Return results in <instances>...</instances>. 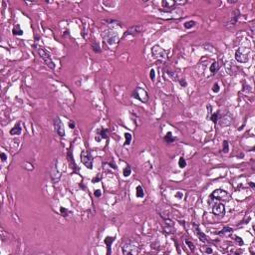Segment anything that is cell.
Masks as SVG:
<instances>
[{
	"label": "cell",
	"mask_w": 255,
	"mask_h": 255,
	"mask_svg": "<svg viewBox=\"0 0 255 255\" xmlns=\"http://www.w3.org/2000/svg\"><path fill=\"white\" fill-rule=\"evenodd\" d=\"M69 127H70L71 129H74V128H75V125H74V123H69Z\"/></svg>",
	"instance_id": "39"
},
{
	"label": "cell",
	"mask_w": 255,
	"mask_h": 255,
	"mask_svg": "<svg viewBox=\"0 0 255 255\" xmlns=\"http://www.w3.org/2000/svg\"><path fill=\"white\" fill-rule=\"evenodd\" d=\"M178 82L180 83V85L182 86V87H185V86L187 85V84H186V82H185L183 79H181V80H178Z\"/></svg>",
	"instance_id": "36"
},
{
	"label": "cell",
	"mask_w": 255,
	"mask_h": 255,
	"mask_svg": "<svg viewBox=\"0 0 255 255\" xmlns=\"http://www.w3.org/2000/svg\"><path fill=\"white\" fill-rule=\"evenodd\" d=\"M231 232H232V229H231L230 227H224L221 231L218 232V234H219V235H224V234H226V233H231Z\"/></svg>",
	"instance_id": "24"
},
{
	"label": "cell",
	"mask_w": 255,
	"mask_h": 255,
	"mask_svg": "<svg viewBox=\"0 0 255 255\" xmlns=\"http://www.w3.org/2000/svg\"><path fill=\"white\" fill-rule=\"evenodd\" d=\"M195 24H196V22H195V21H193V20H189V21H186V22L184 23V27H185L186 29H190V28L194 27V26H195Z\"/></svg>",
	"instance_id": "21"
},
{
	"label": "cell",
	"mask_w": 255,
	"mask_h": 255,
	"mask_svg": "<svg viewBox=\"0 0 255 255\" xmlns=\"http://www.w3.org/2000/svg\"><path fill=\"white\" fill-rule=\"evenodd\" d=\"M211 197H214L216 200L220 201H228L230 199V194L222 189H216L211 193Z\"/></svg>",
	"instance_id": "3"
},
{
	"label": "cell",
	"mask_w": 255,
	"mask_h": 255,
	"mask_svg": "<svg viewBox=\"0 0 255 255\" xmlns=\"http://www.w3.org/2000/svg\"><path fill=\"white\" fill-rule=\"evenodd\" d=\"M92 47H93V50L96 52V53H100L101 52V50L99 49V45L96 43V45H95V43H93L92 44Z\"/></svg>",
	"instance_id": "31"
},
{
	"label": "cell",
	"mask_w": 255,
	"mask_h": 255,
	"mask_svg": "<svg viewBox=\"0 0 255 255\" xmlns=\"http://www.w3.org/2000/svg\"><path fill=\"white\" fill-rule=\"evenodd\" d=\"M152 54L155 58H160V59H166L168 57L167 55V51L164 50L161 46L156 45L152 48Z\"/></svg>",
	"instance_id": "5"
},
{
	"label": "cell",
	"mask_w": 255,
	"mask_h": 255,
	"mask_svg": "<svg viewBox=\"0 0 255 255\" xmlns=\"http://www.w3.org/2000/svg\"><path fill=\"white\" fill-rule=\"evenodd\" d=\"M95 195H96L97 197H100V196H101V191H100V190L95 191Z\"/></svg>",
	"instance_id": "37"
},
{
	"label": "cell",
	"mask_w": 255,
	"mask_h": 255,
	"mask_svg": "<svg viewBox=\"0 0 255 255\" xmlns=\"http://www.w3.org/2000/svg\"><path fill=\"white\" fill-rule=\"evenodd\" d=\"M193 227H194V231H195V234L199 237V239L202 241V242H208L209 240H208V237L204 234V233H202V231L198 228V226L197 225H195V224H193Z\"/></svg>",
	"instance_id": "13"
},
{
	"label": "cell",
	"mask_w": 255,
	"mask_h": 255,
	"mask_svg": "<svg viewBox=\"0 0 255 255\" xmlns=\"http://www.w3.org/2000/svg\"><path fill=\"white\" fill-rule=\"evenodd\" d=\"M36 50H37V52H38V54H39V56H40V58L44 61V63L49 67V68H51V69H55V64H54V62L52 61V59H51V57H50V55L48 54V52L47 51H45L42 47H36L35 48Z\"/></svg>",
	"instance_id": "1"
},
{
	"label": "cell",
	"mask_w": 255,
	"mask_h": 255,
	"mask_svg": "<svg viewBox=\"0 0 255 255\" xmlns=\"http://www.w3.org/2000/svg\"><path fill=\"white\" fill-rule=\"evenodd\" d=\"M206 252H207V253H212V249H211V248H207V249H206Z\"/></svg>",
	"instance_id": "40"
},
{
	"label": "cell",
	"mask_w": 255,
	"mask_h": 255,
	"mask_svg": "<svg viewBox=\"0 0 255 255\" xmlns=\"http://www.w3.org/2000/svg\"><path fill=\"white\" fill-rule=\"evenodd\" d=\"M0 157H1V161H2V162H5V161L7 160V157H6V155H5L4 153H1Z\"/></svg>",
	"instance_id": "35"
},
{
	"label": "cell",
	"mask_w": 255,
	"mask_h": 255,
	"mask_svg": "<svg viewBox=\"0 0 255 255\" xmlns=\"http://www.w3.org/2000/svg\"><path fill=\"white\" fill-rule=\"evenodd\" d=\"M103 36L105 37L107 43L110 44V45H113L117 42L118 36H117V33L115 31H107L105 34H103Z\"/></svg>",
	"instance_id": "7"
},
{
	"label": "cell",
	"mask_w": 255,
	"mask_h": 255,
	"mask_svg": "<svg viewBox=\"0 0 255 255\" xmlns=\"http://www.w3.org/2000/svg\"><path fill=\"white\" fill-rule=\"evenodd\" d=\"M178 166H179V168H185V166H186V162H185V160L183 159V158H180L179 159V161H178Z\"/></svg>",
	"instance_id": "29"
},
{
	"label": "cell",
	"mask_w": 255,
	"mask_h": 255,
	"mask_svg": "<svg viewBox=\"0 0 255 255\" xmlns=\"http://www.w3.org/2000/svg\"><path fill=\"white\" fill-rule=\"evenodd\" d=\"M228 151H229V145H228V142L227 141H224L223 142V153L224 154H226V153H228Z\"/></svg>",
	"instance_id": "28"
},
{
	"label": "cell",
	"mask_w": 255,
	"mask_h": 255,
	"mask_svg": "<svg viewBox=\"0 0 255 255\" xmlns=\"http://www.w3.org/2000/svg\"><path fill=\"white\" fill-rule=\"evenodd\" d=\"M185 244L188 246V248H189V250L191 252H194V244L191 241H189L188 239H185Z\"/></svg>",
	"instance_id": "25"
},
{
	"label": "cell",
	"mask_w": 255,
	"mask_h": 255,
	"mask_svg": "<svg viewBox=\"0 0 255 255\" xmlns=\"http://www.w3.org/2000/svg\"><path fill=\"white\" fill-rule=\"evenodd\" d=\"M125 138H126L125 146H129V145H131V142H132V135H131L130 133H126V134H125Z\"/></svg>",
	"instance_id": "22"
},
{
	"label": "cell",
	"mask_w": 255,
	"mask_h": 255,
	"mask_svg": "<svg viewBox=\"0 0 255 255\" xmlns=\"http://www.w3.org/2000/svg\"><path fill=\"white\" fill-rule=\"evenodd\" d=\"M249 185L252 187V188H254V183L253 182H249Z\"/></svg>",
	"instance_id": "41"
},
{
	"label": "cell",
	"mask_w": 255,
	"mask_h": 255,
	"mask_svg": "<svg viewBox=\"0 0 255 255\" xmlns=\"http://www.w3.org/2000/svg\"><path fill=\"white\" fill-rule=\"evenodd\" d=\"M133 97L136 98V99H138V100H140V101L143 102V103H147V102L149 101V95H148L147 91L144 90V89L141 88V87L137 88V89L134 91Z\"/></svg>",
	"instance_id": "2"
},
{
	"label": "cell",
	"mask_w": 255,
	"mask_h": 255,
	"mask_svg": "<svg viewBox=\"0 0 255 255\" xmlns=\"http://www.w3.org/2000/svg\"><path fill=\"white\" fill-rule=\"evenodd\" d=\"M165 141H166V143H168V144H171V143H173V142L175 141V138L172 136V134L170 132V133H168V134L166 135Z\"/></svg>",
	"instance_id": "18"
},
{
	"label": "cell",
	"mask_w": 255,
	"mask_h": 255,
	"mask_svg": "<svg viewBox=\"0 0 255 255\" xmlns=\"http://www.w3.org/2000/svg\"><path fill=\"white\" fill-rule=\"evenodd\" d=\"M110 166H111V167H113V169H114V170H116V169H117V167H116V165L114 164V162L110 163Z\"/></svg>",
	"instance_id": "38"
},
{
	"label": "cell",
	"mask_w": 255,
	"mask_h": 255,
	"mask_svg": "<svg viewBox=\"0 0 255 255\" xmlns=\"http://www.w3.org/2000/svg\"><path fill=\"white\" fill-rule=\"evenodd\" d=\"M123 173H124V175L127 177V176H130L131 175V173H132V170H131V168L130 167H126L124 170H123Z\"/></svg>",
	"instance_id": "27"
},
{
	"label": "cell",
	"mask_w": 255,
	"mask_h": 255,
	"mask_svg": "<svg viewBox=\"0 0 255 255\" xmlns=\"http://www.w3.org/2000/svg\"><path fill=\"white\" fill-rule=\"evenodd\" d=\"M150 77H151V79H152V80H155V78H156V72H155V70H151Z\"/></svg>",
	"instance_id": "34"
},
{
	"label": "cell",
	"mask_w": 255,
	"mask_h": 255,
	"mask_svg": "<svg viewBox=\"0 0 255 255\" xmlns=\"http://www.w3.org/2000/svg\"><path fill=\"white\" fill-rule=\"evenodd\" d=\"M212 212H213L215 215H218V216L224 215V213H225V206H224V204H222V203L215 204V205L212 207Z\"/></svg>",
	"instance_id": "12"
},
{
	"label": "cell",
	"mask_w": 255,
	"mask_h": 255,
	"mask_svg": "<svg viewBox=\"0 0 255 255\" xmlns=\"http://www.w3.org/2000/svg\"><path fill=\"white\" fill-rule=\"evenodd\" d=\"M55 131H56V134L59 137H64L65 136L64 125H63V123L61 122V120L58 117L55 119Z\"/></svg>",
	"instance_id": "9"
},
{
	"label": "cell",
	"mask_w": 255,
	"mask_h": 255,
	"mask_svg": "<svg viewBox=\"0 0 255 255\" xmlns=\"http://www.w3.org/2000/svg\"><path fill=\"white\" fill-rule=\"evenodd\" d=\"M239 17H240V11L237 10V9H235V10L232 12V15H231L229 21L226 22L225 26H234V25L237 23V20H238Z\"/></svg>",
	"instance_id": "10"
},
{
	"label": "cell",
	"mask_w": 255,
	"mask_h": 255,
	"mask_svg": "<svg viewBox=\"0 0 255 255\" xmlns=\"http://www.w3.org/2000/svg\"><path fill=\"white\" fill-rule=\"evenodd\" d=\"M21 128H20V124L18 123V124H16L11 130H10V135H12V136H18V135H20L21 134Z\"/></svg>",
	"instance_id": "16"
},
{
	"label": "cell",
	"mask_w": 255,
	"mask_h": 255,
	"mask_svg": "<svg viewBox=\"0 0 255 255\" xmlns=\"http://www.w3.org/2000/svg\"><path fill=\"white\" fill-rule=\"evenodd\" d=\"M210 119H211V121H212L214 124H216V123H217V121H218V113L213 114V115L210 117Z\"/></svg>",
	"instance_id": "30"
},
{
	"label": "cell",
	"mask_w": 255,
	"mask_h": 255,
	"mask_svg": "<svg viewBox=\"0 0 255 255\" xmlns=\"http://www.w3.org/2000/svg\"><path fill=\"white\" fill-rule=\"evenodd\" d=\"M98 136H101V139H107V138H108V136H107V130H104V129L100 130Z\"/></svg>",
	"instance_id": "26"
},
{
	"label": "cell",
	"mask_w": 255,
	"mask_h": 255,
	"mask_svg": "<svg viewBox=\"0 0 255 255\" xmlns=\"http://www.w3.org/2000/svg\"><path fill=\"white\" fill-rule=\"evenodd\" d=\"M162 4H163L164 8H169V9H168V11H171V10H173V9H174V6L177 4V2H176V1H169V0H165V1H163V2H162Z\"/></svg>",
	"instance_id": "15"
},
{
	"label": "cell",
	"mask_w": 255,
	"mask_h": 255,
	"mask_svg": "<svg viewBox=\"0 0 255 255\" xmlns=\"http://www.w3.org/2000/svg\"><path fill=\"white\" fill-rule=\"evenodd\" d=\"M235 59L237 62L239 63H246L248 62L249 60V57H248V53L246 52V50H243V49H238L235 53Z\"/></svg>",
	"instance_id": "6"
},
{
	"label": "cell",
	"mask_w": 255,
	"mask_h": 255,
	"mask_svg": "<svg viewBox=\"0 0 255 255\" xmlns=\"http://www.w3.org/2000/svg\"><path fill=\"white\" fill-rule=\"evenodd\" d=\"M22 34H23V31L20 29L19 25H17L16 27H14V29H13V35H16V36H20V35H22Z\"/></svg>",
	"instance_id": "23"
},
{
	"label": "cell",
	"mask_w": 255,
	"mask_h": 255,
	"mask_svg": "<svg viewBox=\"0 0 255 255\" xmlns=\"http://www.w3.org/2000/svg\"><path fill=\"white\" fill-rule=\"evenodd\" d=\"M81 162L83 163V165L85 166L87 169H89V170L93 169L94 161H93V157H92L90 152H87V151L82 152V154H81Z\"/></svg>",
	"instance_id": "4"
},
{
	"label": "cell",
	"mask_w": 255,
	"mask_h": 255,
	"mask_svg": "<svg viewBox=\"0 0 255 255\" xmlns=\"http://www.w3.org/2000/svg\"><path fill=\"white\" fill-rule=\"evenodd\" d=\"M143 29H144V27H143V26H139V25L134 26V27H131V28L127 31V33L125 34V36H127V35H136V34H138V33H141V32L143 31Z\"/></svg>",
	"instance_id": "14"
},
{
	"label": "cell",
	"mask_w": 255,
	"mask_h": 255,
	"mask_svg": "<svg viewBox=\"0 0 255 255\" xmlns=\"http://www.w3.org/2000/svg\"><path fill=\"white\" fill-rule=\"evenodd\" d=\"M114 240H115V237H107L105 239V243L107 244V247H108V254L110 253V248H111V245L114 242Z\"/></svg>",
	"instance_id": "19"
},
{
	"label": "cell",
	"mask_w": 255,
	"mask_h": 255,
	"mask_svg": "<svg viewBox=\"0 0 255 255\" xmlns=\"http://www.w3.org/2000/svg\"><path fill=\"white\" fill-rule=\"evenodd\" d=\"M139 251H140L139 247H137L136 245H132V243H128L123 247L124 254H138Z\"/></svg>",
	"instance_id": "8"
},
{
	"label": "cell",
	"mask_w": 255,
	"mask_h": 255,
	"mask_svg": "<svg viewBox=\"0 0 255 255\" xmlns=\"http://www.w3.org/2000/svg\"><path fill=\"white\" fill-rule=\"evenodd\" d=\"M219 86H218V84H214L213 85V87H212V91L214 92V93H218L219 92Z\"/></svg>",
	"instance_id": "33"
},
{
	"label": "cell",
	"mask_w": 255,
	"mask_h": 255,
	"mask_svg": "<svg viewBox=\"0 0 255 255\" xmlns=\"http://www.w3.org/2000/svg\"><path fill=\"white\" fill-rule=\"evenodd\" d=\"M60 211H61V214H62L63 216H65V217H67V216H68V210H67L66 208H64V207H61Z\"/></svg>",
	"instance_id": "32"
},
{
	"label": "cell",
	"mask_w": 255,
	"mask_h": 255,
	"mask_svg": "<svg viewBox=\"0 0 255 255\" xmlns=\"http://www.w3.org/2000/svg\"><path fill=\"white\" fill-rule=\"evenodd\" d=\"M60 176H61V173L57 169V161H54L53 167L51 169V177L53 181H58V179H60Z\"/></svg>",
	"instance_id": "11"
},
{
	"label": "cell",
	"mask_w": 255,
	"mask_h": 255,
	"mask_svg": "<svg viewBox=\"0 0 255 255\" xmlns=\"http://www.w3.org/2000/svg\"><path fill=\"white\" fill-rule=\"evenodd\" d=\"M221 61H218V62H213L212 64H211V66H210V72H211V74H215L218 70H219V68L221 67Z\"/></svg>",
	"instance_id": "17"
},
{
	"label": "cell",
	"mask_w": 255,
	"mask_h": 255,
	"mask_svg": "<svg viewBox=\"0 0 255 255\" xmlns=\"http://www.w3.org/2000/svg\"><path fill=\"white\" fill-rule=\"evenodd\" d=\"M136 194H137V196L140 197V198H142V197L145 196V191H144V189H143V187H142L141 185H139V186L137 187V192H136Z\"/></svg>",
	"instance_id": "20"
}]
</instances>
